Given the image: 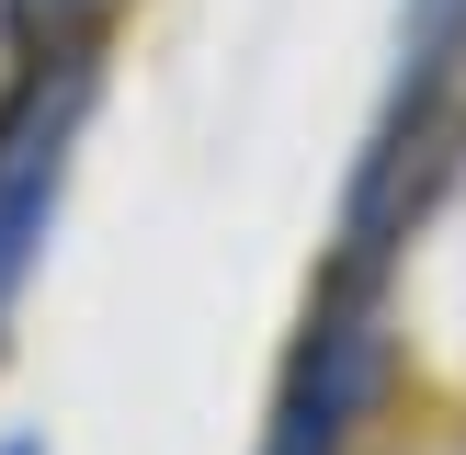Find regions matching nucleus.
Instances as JSON below:
<instances>
[{
  "label": "nucleus",
  "instance_id": "f257e3e1",
  "mask_svg": "<svg viewBox=\"0 0 466 455\" xmlns=\"http://www.w3.org/2000/svg\"><path fill=\"white\" fill-rule=\"evenodd\" d=\"M466 171V0H399L387 103L364 126L353 194H341V273H387L399 239L432 217V194Z\"/></svg>",
  "mask_w": 466,
  "mask_h": 455
},
{
  "label": "nucleus",
  "instance_id": "f03ea898",
  "mask_svg": "<svg viewBox=\"0 0 466 455\" xmlns=\"http://www.w3.org/2000/svg\"><path fill=\"white\" fill-rule=\"evenodd\" d=\"M387 364H399V341H387V273H341L330 262L285 376H273V410H262V444L250 455H364V432L387 410Z\"/></svg>",
  "mask_w": 466,
  "mask_h": 455
},
{
  "label": "nucleus",
  "instance_id": "7ed1b4c3",
  "mask_svg": "<svg viewBox=\"0 0 466 455\" xmlns=\"http://www.w3.org/2000/svg\"><path fill=\"white\" fill-rule=\"evenodd\" d=\"M91 91H103L91 57H23V80L0 91V318L23 308L46 239H57V205H68V171H80Z\"/></svg>",
  "mask_w": 466,
  "mask_h": 455
},
{
  "label": "nucleus",
  "instance_id": "20e7f679",
  "mask_svg": "<svg viewBox=\"0 0 466 455\" xmlns=\"http://www.w3.org/2000/svg\"><path fill=\"white\" fill-rule=\"evenodd\" d=\"M126 12V0H0V35L23 57H91V35Z\"/></svg>",
  "mask_w": 466,
  "mask_h": 455
},
{
  "label": "nucleus",
  "instance_id": "39448f33",
  "mask_svg": "<svg viewBox=\"0 0 466 455\" xmlns=\"http://www.w3.org/2000/svg\"><path fill=\"white\" fill-rule=\"evenodd\" d=\"M0 455H46V432H0Z\"/></svg>",
  "mask_w": 466,
  "mask_h": 455
}]
</instances>
